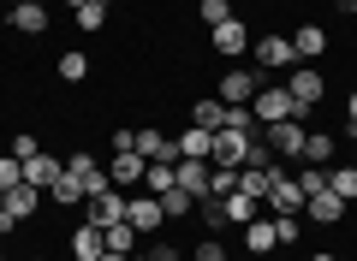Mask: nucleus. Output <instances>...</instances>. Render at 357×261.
Here are the masks:
<instances>
[{
  "label": "nucleus",
  "instance_id": "nucleus-34",
  "mask_svg": "<svg viewBox=\"0 0 357 261\" xmlns=\"http://www.w3.org/2000/svg\"><path fill=\"white\" fill-rule=\"evenodd\" d=\"M6 155H13V161H18V166H24V161H30V155H42V143H36V137H30V131H18V137H13V149H6Z\"/></svg>",
  "mask_w": 357,
  "mask_h": 261
},
{
  "label": "nucleus",
  "instance_id": "nucleus-21",
  "mask_svg": "<svg viewBox=\"0 0 357 261\" xmlns=\"http://www.w3.org/2000/svg\"><path fill=\"white\" fill-rule=\"evenodd\" d=\"M333 155H340V137H333V131H310L304 137V161L310 166H333Z\"/></svg>",
  "mask_w": 357,
  "mask_h": 261
},
{
  "label": "nucleus",
  "instance_id": "nucleus-46",
  "mask_svg": "<svg viewBox=\"0 0 357 261\" xmlns=\"http://www.w3.org/2000/svg\"><path fill=\"white\" fill-rule=\"evenodd\" d=\"M30 6H48V0H30Z\"/></svg>",
  "mask_w": 357,
  "mask_h": 261
},
{
  "label": "nucleus",
  "instance_id": "nucleus-42",
  "mask_svg": "<svg viewBox=\"0 0 357 261\" xmlns=\"http://www.w3.org/2000/svg\"><path fill=\"white\" fill-rule=\"evenodd\" d=\"M102 261H131V255H119V249H107V255H102Z\"/></svg>",
  "mask_w": 357,
  "mask_h": 261
},
{
  "label": "nucleus",
  "instance_id": "nucleus-18",
  "mask_svg": "<svg viewBox=\"0 0 357 261\" xmlns=\"http://www.w3.org/2000/svg\"><path fill=\"white\" fill-rule=\"evenodd\" d=\"M60 173H66V161H60V155H48V149H42V155H30V161H24V184H36V190H48V184H54Z\"/></svg>",
  "mask_w": 357,
  "mask_h": 261
},
{
  "label": "nucleus",
  "instance_id": "nucleus-7",
  "mask_svg": "<svg viewBox=\"0 0 357 261\" xmlns=\"http://www.w3.org/2000/svg\"><path fill=\"white\" fill-rule=\"evenodd\" d=\"M268 208H274V214H304V184H298V173L274 166V184H268Z\"/></svg>",
  "mask_w": 357,
  "mask_h": 261
},
{
  "label": "nucleus",
  "instance_id": "nucleus-32",
  "mask_svg": "<svg viewBox=\"0 0 357 261\" xmlns=\"http://www.w3.org/2000/svg\"><path fill=\"white\" fill-rule=\"evenodd\" d=\"M191 208H197V202L185 196V190H178V184H173V190H167V196H161V214H167V220H185V214H191Z\"/></svg>",
  "mask_w": 357,
  "mask_h": 261
},
{
  "label": "nucleus",
  "instance_id": "nucleus-2",
  "mask_svg": "<svg viewBox=\"0 0 357 261\" xmlns=\"http://www.w3.org/2000/svg\"><path fill=\"white\" fill-rule=\"evenodd\" d=\"M286 95L298 101V119H304V113L316 107L321 95H328V84H321V72H316V65H304V60H298V65H292V77H286Z\"/></svg>",
  "mask_w": 357,
  "mask_h": 261
},
{
  "label": "nucleus",
  "instance_id": "nucleus-38",
  "mask_svg": "<svg viewBox=\"0 0 357 261\" xmlns=\"http://www.w3.org/2000/svg\"><path fill=\"white\" fill-rule=\"evenodd\" d=\"M345 137L357 143V89H351V95H345Z\"/></svg>",
  "mask_w": 357,
  "mask_h": 261
},
{
  "label": "nucleus",
  "instance_id": "nucleus-28",
  "mask_svg": "<svg viewBox=\"0 0 357 261\" xmlns=\"http://www.w3.org/2000/svg\"><path fill=\"white\" fill-rule=\"evenodd\" d=\"M328 190H333V196H345V202H357V166H340V161H333V166H328Z\"/></svg>",
  "mask_w": 357,
  "mask_h": 261
},
{
  "label": "nucleus",
  "instance_id": "nucleus-25",
  "mask_svg": "<svg viewBox=\"0 0 357 261\" xmlns=\"http://www.w3.org/2000/svg\"><path fill=\"white\" fill-rule=\"evenodd\" d=\"M220 202H227V226H250V220H256V208H262V202L244 196V190H227Z\"/></svg>",
  "mask_w": 357,
  "mask_h": 261
},
{
  "label": "nucleus",
  "instance_id": "nucleus-29",
  "mask_svg": "<svg viewBox=\"0 0 357 261\" xmlns=\"http://www.w3.org/2000/svg\"><path fill=\"white\" fill-rule=\"evenodd\" d=\"M102 237H107V249H119V255H131V249H137V226H131V220L102 226Z\"/></svg>",
  "mask_w": 357,
  "mask_h": 261
},
{
  "label": "nucleus",
  "instance_id": "nucleus-17",
  "mask_svg": "<svg viewBox=\"0 0 357 261\" xmlns=\"http://www.w3.org/2000/svg\"><path fill=\"white\" fill-rule=\"evenodd\" d=\"M131 149H137L143 161H178V155H173V137H167V131H155V125H143L137 137H131Z\"/></svg>",
  "mask_w": 357,
  "mask_h": 261
},
{
  "label": "nucleus",
  "instance_id": "nucleus-20",
  "mask_svg": "<svg viewBox=\"0 0 357 261\" xmlns=\"http://www.w3.org/2000/svg\"><path fill=\"white\" fill-rule=\"evenodd\" d=\"M36 202H42V190H36V184H13V190H6V214H13L18 226L36 220Z\"/></svg>",
  "mask_w": 357,
  "mask_h": 261
},
{
  "label": "nucleus",
  "instance_id": "nucleus-44",
  "mask_svg": "<svg viewBox=\"0 0 357 261\" xmlns=\"http://www.w3.org/2000/svg\"><path fill=\"white\" fill-rule=\"evenodd\" d=\"M0 214H6V190H0Z\"/></svg>",
  "mask_w": 357,
  "mask_h": 261
},
{
  "label": "nucleus",
  "instance_id": "nucleus-30",
  "mask_svg": "<svg viewBox=\"0 0 357 261\" xmlns=\"http://www.w3.org/2000/svg\"><path fill=\"white\" fill-rule=\"evenodd\" d=\"M197 18L215 30V24H227V18H238V13H232V0H197Z\"/></svg>",
  "mask_w": 357,
  "mask_h": 261
},
{
  "label": "nucleus",
  "instance_id": "nucleus-1",
  "mask_svg": "<svg viewBox=\"0 0 357 261\" xmlns=\"http://www.w3.org/2000/svg\"><path fill=\"white\" fill-rule=\"evenodd\" d=\"M250 119H256V131L286 125V119H298V101L286 95V84H262V89L250 95Z\"/></svg>",
  "mask_w": 357,
  "mask_h": 261
},
{
  "label": "nucleus",
  "instance_id": "nucleus-6",
  "mask_svg": "<svg viewBox=\"0 0 357 261\" xmlns=\"http://www.w3.org/2000/svg\"><path fill=\"white\" fill-rule=\"evenodd\" d=\"M126 208H131V190H114V184H107L102 196L84 202V220H89V226H119V220H126Z\"/></svg>",
  "mask_w": 357,
  "mask_h": 261
},
{
  "label": "nucleus",
  "instance_id": "nucleus-45",
  "mask_svg": "<svg viewBox=\"0 0 357 261\" xmlns=\"http://www.w3.org/2000/svg\"><path fill=\"white\" fill-rule=\"evenodd\" d=\"M66 6H72V13H77V6H84V0H66Z\"/></svg>",
  "mask_w": 357,
  "mask_h": 261
},
{
  "label": "nucleus",
  "instance_id": "nucleus-24",
  "mask_svg": "<svg viewBox=\"0 0 357 261\" xmlns=\"http://www.w3.org/2000/svg\"><path fill=\"white\" fill-rule=\"evenodd\" d=\"M173 184H178V166H173V161H149V173H143V190H149V196H167Z\"/></svg>",
  "mask_w": 357,
  "mask_h": 261
},
{
  "label": "nucleus",
  "instance_id": "nucleus-23",
  "mask_svg": "<svg viewBox=\"0 0 357 261\" xmlns=\"http://www.w3.org/2000/svg\"><path fill=\"white\" fill-rule=\"evenodd\" d=\"M191 125H203V131H220V125H227V101L220 95H203L191 107Z\"/></svg>",
  "mask_w": 357,
  "mask_h": 261
},
{
  "label": "nucleus",
  "instance_id": "nucleus-9",
  "mask_svg": "<svg viewBox=\"0 0 357 261\" xmlns=\"http://www.w3.org/2000/svg\"><path fill=\"white\" fill-rule=\"evenodd\" d=\"M143 173H149V161H143L137 149H114V161H107L114 190H143Z\"/></svg>",
  "mask_w": 357,
  "mask_h": 261
},
{
  "label": "nucleus",
  "instance_id": "nucleus-26",
  "mask_svg": "<svg viewBox=\"0 0 357 261\" xmlns=\"http://www.w3.org/2000/svg\"><path fill=\"white\" fill-rule=\"evenodd\" d=\"M244 249H250V255H268V249H274V220H250L244 226Z\"/></svg>",
  "mask_w": 357,
  "mask_h": 261
},
{
  "label": "nucleus",
  "instance_id": "nucleus-35",
  "mask_svg": "<svg viewBox=\"0 0 357 261\" xmlns=\"http://www.w3.org/2000/svg\"><path fill=\"white\" fill-rule=\"evenodd\" d=\"M197 214H203L208 226H227V202H220V196H203V202H197Z\"/></svg>",
  "mask_w": 357,
  "mask_h": 261
},
{
  "label": "nucleus",
  "instance_id": "nucleus-33",
  "mask_svg": "<svg viewBox=\"0 0 357 261\" xmlns=\"http://www.w3.org/2000/svg\"><path fill=\"white\" fill-rule=\"evenodd\" d=\"M72 18H77V30H102V24H107V6H96V0H84V6H77Z\"/></svg>",
  "mask_w": 357,
  "mask_h": 261
},
{
  "label": "nucleus",
  "instance_id": "nucleus-5",
  "mask_svg": "<svg viewBox=\"0 0 357 261\" xmlns=\"http://www.w3.org/2000/svg\"><path fill=\"white\" fill-rule=\"evenodd\" d=\"M256 89H262V72H250V65H227V77H220L215 95L227 101V107H250Z\"/></svg>",
  "mask_w": 357,
  "mask_h": 261
},
{
  "label": "nucleus",
  "instance_id": "nucleus-47",
  "mask_svg": "<svg viewBox=\"0 0 357 261\" xmlns=\"http://www.w3.org/2000/svg\"><path fill=\"white\" fill-rule=\"evenodd\" d=\"M96 6H114V0H96Z\"/></svg>",
  "mask_w": 357,
  "mask_h": 261
},
{
  "label": "nucleus",
  "instance_id": "nucleus-4",
  "mask_svg": "<svg viewBox=\"0 0 357 261\" xmlns=\"http://www.w3.org/2000/svg\"><path fill=\"white\" fill-rule=\"evenodd\" d=\"M345 214H351V202H345V196H333L328 184L304 196V226H340Z\"/></svg>",
  "mask_w": 357,
  "mask_h": 261
},
{
  "label": "nucleus",
  "instance_id": "nucleus-31",
  "mask_svg": "<svg viewBox=\"0 0 357 261\" xmlns=\"http://www.w3.org/2000/svg\"><path fill=\"white\" fill-rule=\"evenodd\" d=\"M304 237V214H274V244H298Z\"/></svg>",
  "mask_w": 357,
  "mask_h": 261
},
{
  "label": "nucleus",
  "instance_id": "nucleus-10",
  "mask_svg": "<svg viewBox=\"0 0 357 261\" xmlns=\"http://www.w3.org/2000/svg\"><path fill=\"white\" fill-rule=\"evenodd\" d=\"M250 54H256V65H262V72H286V65H298L292 36H256Z\"/></svg>",
  "mask_w": 357,
  "mask_h": 261
},
{
  "label": "nucleus",
  "instance_id": "nucleus-14",
  "mask_svg": "<svg viewBox=\"0 0 357 261\" xmlns=\"http://www.w3.org/2000/svg\"><path fill=\"white\" fill-rule=\"evenodd\" d=\"M6 24H13L18 36H48V6H30V0H13Z\"/></svg>",
  "mask_w": 357,
  "mask_h": 261
},
{
  "label": "nucleus",
  "instance_id": "nucleus-39",
  "mask_svg": "<svg viewBox=\"0 0 357 261\" xmlns=\"http://www.w3.org/2000/svg\"><path fill=\"white\" fill-rule=\"evenodd\" d=\"M143 261H178V249L173 244H149V249H143Z\"/></svg>",
  "mask_w": 357,
  "mask_h": 261
},
{
  "label": "nucleus",
  "instance_id": "nucleus-40",
  "mask_svg": "<svg viewBox=\"0 0 357 261\" xmlns=\"http://www.w3.org/2000/svg\"><path fill=\"white\" fill-rule=\"evenodd\" d=\"M6 232H18V220H13V214H0V237H6Z\"/></svg>",
  "mask_w": 357,
  "mask_h": 261
},
{
  "label": "nucleus",
  "instance_id": "nucleus-11",
  "mask_svg": "<svg viewBox=\"0 0 357 261\" xmlns=\"http://www.w3.org/2000/svg\"><path fill=\"white\" fill-rule=\"evenodd\" d=\"M244 149H250V131H215L208 166H227V173H238V166H244Z\"/></svg>",
  "mask_w": 357,
  "mask_h": 261
},
{
  "label": "nucleus",
  "instance_id": "nucleus-8",
  "mask_svg": "<svg viewBox=\"0 0 357 261\" xmlns=\"http://www.w3.org/2000/svg\"><path fill=\"white\" fill-rule=\"evenodd\" d=\"M126 220L137 226V237H155L167 226V214H161V196H149V190H131V208H126Z\"/></svg>",
  "mask_w": 357,
  "mask_h": 261
},
{
  "label": "nucleus",
  "instance_id": "nucleus-3",
  "mask_svg": "<svg viewBox=\"0 0 357 261\" xmlns=\"http://www.w3.org/2000/svg\"><path fill=\"white\" fill-rule=\"evenodd\" d=\"M262 137H268V149H274V161H304L310 125H304V119H286V125H268Z\"/></svg>",
  "mask_w": 357,
  "mask_h": 261
},
{
  "label": "nucleus",
  "instance_id": "nucleus-49",
  "mask_svg": "<svg viewBox=\"0 0 357 261\" xmlns=\"http://www.w3.org/2000/svg\"><path fill=\"white\" fill-rule=\"evenodd\" d=\"M0 261H6V255H0Z\"/></svg>",
  "mask_w": 357,
  "mask_h": 261
},
{
  "label": "nucleus",
  "instance_id": "nucleus-43",
  "mask_svg": "<svg viewBox=\"0 0 357 261\" xmlns=\"http://www.w3.org/2000/svg\"><path fill=\"white\" fill-rule=\"evenodd\" d=\"M340 13H357V0H340Z\"/></svg>",
  "mask_w": 357,
  "mask_h": 261
},
{
  "label": "nucleus",
  "instance_id": "nucleus-15",
  "mask_svg": "<svg viewBox=\"0 0 357 261\" xmlns=\"http://www.w3.org/2000/svg\"><path fill=\"white\" fill-rule=\"evenodd\" d=\"M292 54H298L304 65H316L321 54H328V30H321V24H298V30H292Z\"/></svg>",
  "mask_w": 357,
  "mask_h": 261
},
{
  "label": "nucleus",
  "instance_id": "nucleus-13",
  "mask_svg": "<svg viewBox=\"0 0 357 261\" xmlns=\"http://www.w3.org/2000/svg\"><path fill=\"white\" fill-rule=\"evenodd\" d=\"M173 166H178V190H185L191 202H203L208 190H215V166L208 161H173Z\"/></svg>",
  "mask_w": 357,
  "mask_h": 261
},
{
  "label": "nucleus",
  "instance_id": "nucleus-19",
  "mask_svg": "<svg viewBox=\"0 0 357 261\" xmlns=\"http://www.w3.org/2000/svg\"><path fill=\"white\" fill-rule=\"evenodd\" d=\"M72 255H77V261H102V255H107V237H102V226H89V220L77 226V232H72Z\"/></svg>",
  "mask_w": 357,
  "mask_h": 261
},
{
  "label": "nucleus",
  "instance_id": "nucleus-41",
  "mask_svg": "<svg viewBox=\"0 0 357 261\" xmlns=\"http://www.w3.org/2000/svg\"><path fill=\"white\" fill-rule=\"evenodd\" d=\"M310 261H340V255H328V249H316V255H310Z\"/></svg>",
  "mask_w": 357,
  "mask_h": 261
},
{
  "label": "nucleus",
  "instance_id": "nucleus-12",
  "mask_svg": "<svg viewBox=\"0 0 357 261\" xmlns=\"http://www.w3.org/2000/svg\"><path fill=\"white\" fill-rule=\"evenodd\" d=\"M208 42H215V54L220 60H238V54H250V30H244V18H227V24H215L208 30Z\"/></svg>",
  "mask_w": 357,
  "mask_h": 261
},
{
  "label": "nucleus",
  "instance_id": "nucleus-37",
  "mask_svg": "<svg viewBox=\"0 0 357 261\" xmlns=\"http://www.w3.org/2000/svg\"><path fill=\"white\" fill-rule=\"evenodd\" d=\"M13 184H24V166L13 155H0V190H13Z\"/></svg>",
  "mask_w": 357,
  "mask_h": 261
},
{
  "label": "nucleus",
  "instance_id": "nucleus-48",
  "mask_svg": "<svg viewBox=\"0 0 357 261\" xmlns=\"http://www.w3.org/2000/svg\"><path fill=\"white\" fill-rule=\"evenodd\" d=\"M30 261H48V255H30Z\"/></svg>",
  "mask_w": 357,
  "mask_h": 261
},
{
  "label": "nucleus",
  "instance_id": "nucleus-22",
  "mask_svg": "<svg viewBox=\"0 0 357 261\" xmlns=\"http://www.w3.org/2000/svg\"><path fill=\"white\" fill-rule=\"evenodd\" d=\"M48 196H54V208H77V202H84V178L77 173H60L48 184Z\"/></svg>",
  "mask_w": 357,
  "mask_h": 261
},
{
  "label": "nucleus",
  "instance_id": "nucleus-16",
  "mask_svg": "<svg viewBox=\"0 0 357 261\" xmlns=\"http://www.w3.org/2000/svg\"><path fill=\"white\" fill-rule=\"evenodd\" d=\"M208 149H215V131H203V125H191V131H178V137H173L178 161H208Z\"/></svg>",
  "mask_w": 357,
  "mask_h": 261
},
{
  "label": "nucleus",
  "instance_id": "nucleus-36",
  "mask_svg": "<svg viewBox=\"0 0 357 261\" xmlns=\"http://www.w3.org/2000/svg\"><path fill=\"white\" fill-rule=\"evenodd\" d=\"M191 261H227V244H220V237H203V244L191 249Z\"/></svg>",
  "mask_w": 357,
  "mask_h": 261
},
{
  "label": "nucleus",
  "instance_id": "nucleus-27",
  "mask_svg": "<svg viewBox=\"0 0 357 261\" xmlns=\"http://www.w3.org/2000/svg\"><path fill=\"white\" fill-rule=\"evenodd\" d=\"M54 72H60L66 84H84V77H89V54H84V48H66V54H60V65H54Z\"/></svg>",
  "mask_w": 357,
  "mask_h": 261
}]
</instances>
